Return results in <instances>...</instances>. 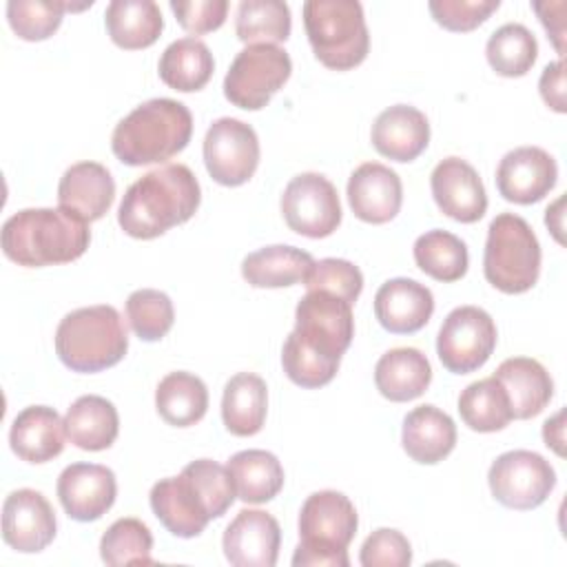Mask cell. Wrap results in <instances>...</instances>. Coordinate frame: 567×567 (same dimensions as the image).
I'll return each mask as SVG.
<instances>
[{
    "mask_svg": "<svg viewBox=\"0 0 567 567\" xmlns=\"http://www.w3.org/2000/svg\"><path fill=\"white\" fill-rule=\"evenodd\" d=\"M352 337V303L326 290H308L297 303L295 330L284 341L281 363L303 385L330 383Z\"/></svg>",
    "mask_w": 567,
    "mask_h": 567,
    "instance_id": "obj_1",
    "label": "cell"
},
{
    "mask_svg": "<svg viewBox=\"0 0 567 567\" xmlns=\"http://www.w3.org/2000/svg\"><path fill=\"white\" fill-rule=\"evenodd\" d=\"M202 190L186 164H164L135 179L120 204L117 224L128 237L155 239L188 221L199 208Z\"/></svg>",
    "mask_w": 567,
    "mask_h": 567,
    "instance_id": "obj_2",
    "label": "cell"
},
{
    "mask_svg": "<svg viewBox=\"0 0 567 567\" xmlns=\"http://www.w3.org/2000/svg\"><path fill=\"white\" fill-rule=\"evenodd\" d=\"M91 230L64 208H24L2 226V252L27 268L69 264L84 255Z\"/></svg>",
    "mask_w": 567,
    "mask_h": 567,
    "instance_id": "obj_3",
    "label": "cell"
},
{
    "mask_svg": "<svg viewBox=\"0 0 567 567\" xmlns=\"http://www.w3.org/2000/svg\"><path fill=\"white\" fill-rule=\"evenodd\" d=\"M190 135L193 115L188 106L171 97H153L117 122L111 148L128 166L162 164L184 151Z\"/></svg>",
    "mask_w": 567,
    "mask_h": 567,
    "instance_id": "obj_4",
    "label": "cell"
},
{
    "mask_svg": "<svg viewBox=\"0 0 567 567\" xmlns=\"http://www.w3.org/2000/svg\"><path fill=\"white\" fill-rule=\"evenodd\" d=\"M128 337L120 312L97 303L71 310L55 330V352L73 372H100L124 359Z\"/></svg>",
    "mask_w": 567,
    "mask_h": 567,
    "instance_id": "obj_5",
    "label": "cell"
},
{
    "mask_svg": "<svg viewBox=\"0 0 567 567\" xmlns=\"http://www.w3.org/2000/svg\"><path fill=\"white\" fill-rule=\"evenodd\" d=\"M357 509L352 501L334 489H321L306 498L299 512V545L295 567H348V545L357 534Z\"/></svg>",
    "mask_w": 567,
    "mask_h": 567,
    "instance_id": "obj_6",
    "label": "cell"
},
{
    "mask_svg": "<svg viewBox=\"0 0 567 567\" xmlns=\"http://www.w3.org/2000/svg\"><path fill=\"white\" fill-rule=\"evenodd\" d=\"M303 27L317 60L328 69L348 71L368 55L370 33L357 0H308Z\"/></svg>",
    "mask_w": 567,
    "mask_h": 567,
    "instance_id": "obj_7",
    "label": "cell"
},
{
    "mask_svg": "<svg viewBox=\"0 0 567 567\" xmlns=\"http://www.w3.org/2000/svg\"><path fill=\"white\" fill-rule=\"evenodd\" d=\"M483 272L505 295L527 292L538 281L540 244L523 217L501 213L492 219L483 252Z\"/></svg>",
    "mask_w": 567,
    "mask_h": 567,
    "instance_id": "obj_8",
    "label": "cell"
},
{
    "mask_svg": "<svg viewBox=\"0 0 567 567\" xmlns=\"http://www.w3.org/2000/svg\"><path fill=\"white\" fill-rule=\"evenodd\" d=\"M292 73L290 55L277 44H246L224 78V95L230 104L259 111L286 84Z\"/></svg>",
    "mask_w": 567,
    "mask_h": 567,
    "instance_id": "obj_9",
    "label": "cell"
},
{
    "mask_svg": "<svg viewBox=\"0 0 567 567\" xmlns=\"http://www.w3.org/2000/svg\"><path fill=\"white\" fill-rule=\"evenodd\" d=\"M496 348L494 319L478 306H458L441 323L436 354L454 374H467L485 365Z\"/></svg>",
    "mask_w": 567,
    "mask_h": 567,
    "instance_id": "obj_10",
    "label": "cell"
},
{
    "mask_svg": "<svg viewBox=\"0 0 567 567\" xmlns=\"http://www.w3.org/2000/svg\"><path fill=\"white\" fill-rule=\"evenodd\" d=\"M487 483L492 496L509 509H534L543 505L556 485V472L538 452L512 450L489 465Z\"/></svg>",
    "mask_w": 567,
    "mask_h": 567,
    "instance_id": "obj_11",
    "label": "cell"
},
{
    "mask_svg": "<svg viewBox=\"0 0 567 567\" xmlns=\"http://www.w3.org/2000/svg\"><path fill=\"white\" fill-rule=\"evenodd\" d=\"M281 213L290 230L310 239L328 237L341 224L337 188L319 173H301L286 184Z\"/></svg>",
    "mask_w": 567,
    "mask_h": 567,
    "instance_id": "obj_12",
    "label": "cell"
},
{
    "mask_svg": "<svg viewBox=\"0 0 567 567\" xmlns=\"http://www.w3.org/2000/svg\"><path fill=\"white\" fill-rule=\"evenodd\" d=\"M204 164L221 186L246 184L259 164V140L250 124L235 117L215 120L204 137Z\"/></svg>",
    "mask_w": 567,
    "mask_h": 567,
    "instance_id": "obj_13",
    "label": "cell"
},
{
    "mask_svg": "<svg viewBox=\"0 0 567 567\" xmlns=\"http://www.w3.org/2000/svg\"><path fill=\"white\" fill-rule=\"evenodd\" d=\"M55 512L35 489L22 487L11 492L2 503V538L22 554L42 551L55 538Z\"/></svg>",
    "mask_w": 567,
    "mask_h": 567,
    "instance_id": "obj_14",
    "label": "cell"
},
{
    "mask_svg": "<svg viewBox=\"0 0 567 567\" xmlns=\"http://www.w3.org/2000/svg\"><path fill=\"white\" fill-rule=\"evenodd\" d=\"M58 498L64 512L80 523L104 516L117 496L113 470L97 463H71L58 476Z\"/></svg>",
    "mask_w": 567,
    "mask_h": 567,
    "instance_id": "obj_15",
    "label": "cell"
},
{
    "mask_svg": "<svg viewBox=\"0 0 567 567\" xmlns=\"http://www.w3.org/2000/svg\"><path fill=\"white\" fill-rule=\"evenodd\" d=\"M558 177L556 159L540 146H518L503 155L496 168V188L514 204L540 202Z\"/></svg>",
    "mask_w": 567,
    "mask_h": 567,
    "instance_id": "obj_16",
    "label": "cell"
},
{
    "mask_svg": "<svg viewBox=\"0 0 567 567\" xmlns=\"http://www.w3.org/2000/svg\"><path fill=\"white\" fill-rule=\"evenodd\" d=\"M430 188L441 213L461 224H474L487 210L485 186L476 168L461 157L441 159L430 175Z\"/></svg>",
    "mask_w": 567,
    "mask_h": 567,
    "instance_id": "obj_17",
    "label": "cell"
},
{
    "mask_svg": "<svg viewBox=\"0 0 567 567\" xmlns=\"http://www.w3.org/2000/svg\"><path fill=\"white\" fill-rule=\"evenodd\" d=\"M279 523L261 509H241L228 523L221 538L226 560L237 567H272L279 556Z\"/></svg>",
    "mask_w": 567,
    "mask_h": 567,
    "instance_id": "obj_18",
    "label": "cell"
},
{
    "mask_svg": "<svg viewBox=\"0 0 567 567\" xmlns=\"http://www.w3.org/2000/svg\"><path fill=\"white\" fill-rule=\"evenodd\" d=\"M348 202L361 221L385 224L401 210V177L381 162H365L348 179Z\"/></svg>",
    "mask_w": 567,
    "mask_h": 567,
    "instance_id": "obj_19",
    "label": "cell"
},
{
    "mask_svg": "<svg viewBox=\"0 0 567 567\" xmlns=\"http://www.w3.org/2000/svg\"><path fill=\"white\" fill-rule=\"evenodd\" d=\"M432 312V290L408 277L388 279L374 295V317L394 334H412L421 330L430 321Z\"/></svg>",
    "mask_w": 567,
    "mask_h": 567,
    "instance_id": "obj_20",
    "label": "cell"
},
{
    "mask_svg": "<svg viewBox=\"0 0 567 567\" xmlns=\"http://www.w3.org/2000/svg\"><path fill=\"white\" fill-rule=\"evenodd\" d=\"M115 199V182L106 166L97 162H78L64 171L58 184V204L66 213L89 221L106 215Z\"/></svg>",
    "mask_w": 567,
    "mask_h": 567,
    "instance_id": "obj_21",
    "label": "cell"
},
{
    "mask_svg": "<svg viewBox=\"0 0 567 567\" xmlns=\"http://www.w3.org/2000/svg\"><path fill=\"white\" fill-rule=\"evenodd\" d=\"M148 498L153 514L173 536H199L206 529L208 520H213L199 492L184 474L157 481L151 487Z\"/></svg>",
    "mask_w": 567,
    "mask_h": 567,
    "instance_id": "obj_22",
    "label": "cell"
},
{
    "mask_svg": "<svg viewBox=\"0 0 567 567\" xmlns=\"http://www.w3.org/2000/svg\"><path fill=\"white\" fill-rule=\"evenodd\" d=\"M370 140L383 157L412 162L430 144V124L425 113L419 109L410 104H394L377 115Z\"/></svg>",
    "mask_w": 567,
    "mask_h": 567,
    "instance_id": "obj_23",
    "label": "cell"
},
{
    "mask_svg": "<svg viewBox=\"0 0 567 567\" xmlns=\"http://www.w3.org/2000/svg\"><path fill=\"white\" fill-rule=\"evenodd\" d=\"M64 419L49 405H29L16 414L9 443L18 458L27 463H47L64 450Z\"/></svg>",
    "mask_w": 567,
    "mask_h": 567,
    "instance_id": "obj_24",
    "label": "cell"
},
{
    "mask_svg": "<svg viewBox=\"0 0 567 567\" xmlns=\"http://www.w3.org/2000/svg\"><path fill=\"white\" fill-rule=\"evenodd\" d=\"M401 443L412 461L434 465L454 450L456 425L450 414L425 403L405 414Z\"/></svg>",
    "mask_w": 567,
    "mask_h": 567,
    "instance_id": "obj_25",
    "label": "cell"
},
{
    "mask_svg": "<svg viewBox=\"0 0 567 567\" xmlns=\"http://www.w3.org/2000/svg\"><path fill=\"white\" fill-rule=\"evenodd\" d=\"M492 377L505 388L514 419H532L540 414L554 394L549 372L529 357L505 359Z\"/></svg>",
    "mask_w": 567,
    "mask_h": 567,
    "instance_id": "obj_26",
    "label": "cell"
},
{
    "mask_svg": "<svg viewBox=\"0 0 567 567\" xmlns=\"http://www.w3.org/2000/svg\"><path fill=\"white\" fill-rule=\"evenodd\" d=\"M432 381L427 357L416 348H392L374 365V383L381 396L405 403L421 396Z\"/></svg>",
    "mask_w": 567,
    "mask_h": 567,
    "instance_id": "obj_27",
    "label": "cell"
},
{
    "mask_svg": "<svg viewBox=\"0 0 567 567\" xmlns=\"http://www.w3.org/2000/svg\"><path fill=\"white\" fill-rule=\"evenodd\" d=\"M66 439L86 452H100L113 445L120 432L115 405L100 394H84L71 403L64 416Z\"/></svg>",
    "mask_w": 567,
    "mask_h": 567,
    "instance_id": "obj_28",
    "label": "cell"
},
{
    "mask_svg": "<svg viewBox=\"0 0 567 567\" xmlns=\"http://www.w3.org/2000/svg\"><path fill=\"white\" fill-rule=\"evenodd\" d=\"M315 259L295 246H266L244 257L241 275L255 288H286L306 281Z\"/></svg>",
    "mask_w": 567,
    "mask_h": 567,
    "instance_id": "obj_29",
    "label": "cell"
},
{
    "mask_svg": "<svg viewBox=\"0 0 567 567\" xmlns=\"http://www.w3.org/2000/svg\"><path fill=\"white\" fill-rule=\"evenodd\" d=\"M268 410L266 381L252 372L228 379L221 396V421L235 436H252L264 427Z\"/></svg>",
    "mask_w": 567,
    "mask_h": 567,
    "instance_id": "obj_30",
    "label": "cell"
},
{
    "mask_svg": "<svg viewBox=\"0 0 567 567\" xmlns=\"http://www.w3.org/2000/svg\"><path fill=\"white\" fill-rule=\"evenodd\" d=\"M104 24L117 47L133 51L146 49L159 38L164 18L153 0H113L104 11Z\"/></svg>",
    "mask_w": 567,
    "mask_h": 567,
    "instance_id": "obj_31",
    "label": "cell"
},
{
    "mask_svg": "<svg viewBox=\"0 0 567 567\" xmlns=\"http://www.w3.org/2000/svg\"><path fill=\"white\" fill-rule=\"evenodd\" d=\"M213 69L215 60L210 49L193 35L171 42L157 64L162 82L182 93L204 89L213 75Z\"/></svg>",
    "mask_w": 567,
    "mask_h": 567,
    "instance_id": "obj_32",
    "label": "cell"
},
{
    "mask_svg": "<svg viewBox=\"0 0 567 567\" xmlns=\"http://www.w3.org/2000/svg\"><path fill=\"white\" fill-rule=\"evenodd\" d=\"M226 467L244 503H268L284 487V467L272 452L241 450L230 456Z\"/></svg>",
    "mask_w": 567,
    "mask_h": 567,
    "instance_id": "obj_33",
    "label": "cell"
},
{
    "mask_svg": "<svg viewBox=\"0 0 567 567\" xmlns=\"http://www.w3.org/2000/svg\"><path fill=\"white\" fill-rule=\"evenodd\" d=\"M155 408L159 416L175 427H188L204 419L208 410L206 383L184 370L168 372L155 390Z\"/></svg>",
    "mask_w": 567,
    "mask_h": 567,
    "instance_id": "obj_34",
    "label": "cell"
},
{
    "mask_svg": "<svg viewBox=\"0 0 567 567\" xmlns=\"http://www.w3.org/2000/svg\"><path fill=\"white\" fill-rule=\"evenodd\" d=\"M458 414L474 432H498L514 419L507 392L496 377L470 383L458 396Z\"/></svg>",
    "mask_w": 567,
    "mask_h": 567,
    "instance_id": "obj_35",
    "label": "cell"
},
{
    "mask_svg": "<svg viewBox=\"0 0 567 567\" xmlns=\"http://www.w3.org/2000/svg\"><path fill=\"white\" fill-rule=\"evenodd\" d=\"M290 27V7L281 0H241L235 13L237 38L246 44L286 42Z\"/></svg>",
    "mask_w": 567,
    "mask_h": 567,
    "instance_id": "obj_36",
    "label": "cell"
},
{
    "mask_svg": "<svg viewBox=\"0 0 567 567\" xmlns=\"http://www.w3.org/2000/svg\"><path fill=\"white\" fill-rule=\"evenodd\" d=\"M416 266L436 281H456L467 272V246L456 235L434 228L414 241Z\"/></svg>",
    "mask_w": 567,
    "mask_h": 567,
    "instance_id": "obj_37",
    "label": "cell"
},
{
    "mask_svg": "<svg viewBox=\"0 0 567 567\" xmlns=\"http://www.w3.org/2000/svg\"><path fill=\"white\" fill-rule=\"evenodd\" d=\"M485 55L489 66L498 75L520 78L534 66L538 55V42L525 24L507 22L489 35L485 44Z\"/></svg>",
    "mask_w": 567,
    "mask_h": 567,
    "instance_id": "obj_38",
    "label": "cell"
},
{
    "mask_svg": "<svg viewBox=\"0 0 567 567\" xmlns=\"http://www.w3.org/2000/svg\"><path fill=\"white\" fill-rule=\"evenodd\" d=\"M153 534L140 518H117L100 540V556L106 565H151Z\"/></svg>",
    "mask_w": 567,
    "mask_h": 567,
    "instance_id": "obj_39",
    "label": "cell"
},
{
    "mask_svg": "<svg viewBox=\"0 0 567 567\" xmlns=\"http://www.w3.org/2000/svg\"><path fill=\"white\" fill-rule=\"evenodd\" d=\"M126 319L142 341H159L173 328V301L162 290L140 288L126 299Z\"/></svg>",
    "mask_w": 567,
    "mask_h": 567,
    "instance_id": "obj_40",
    "label": "cell"
},
{
    "mask_svg": "<svg viewBox=\"0 0 567 567\" xmlns=\"http://www.w3.org/2000/svg\"><path fill=\"white\" fill-rule=\"evenodd\" d=\"M64 11H73V4L62 0H9L7 20L13 33L22 40L38 42L53 35L62 22Z\"/></svg>",
    "mask_w": 567,
    "mask_h": 567,
    "instance_id": "obj_41",
    "label": "cell"
},
{
    "mask_svg": "<svg viewBox=\"0 0 567 567\" xmlns=\"http://www.w3.org/2000/svg\"><path fill=\"white\" fill-rule=\"evenodd\" d=\"M182 474L199 492L210 518H219L228 512V507L233 505V501L237 496L228 467H224L210 458H197V461H190L182 470Z\"/></svg>",
    "mask_w": 567,
    "mask_h": 567,
    "instance_id": "obj_42",
    "label": "cell"
},
{
    "mask_svg": "<svg viewBox=\"0 0 567 567\" xmlns=\"http://www.w3.org/2000/svg\"><path fill=\"white\" fill-rule=\"evenodd\" d=\"M303 284L308 290H326L346 299L348 303H354L363 290V275L348 259L326 257L315 261Z\"/></svg>",
    "mask_w": 567,
    "mask_h": 567,
    "instance_id": "obj_43",
    "label": "cell"
},
{
    "mask_svg": "<svg viewBox=\"0 0 567 567\" xmlns=\"http://www.w3.org/2000/svg\"><path fill=\"white\" fill-rule=\"evenodd\" d=\"M359 563L363 567H408L412 563L410 540L399 529L381 527L363 540Z\"/></svg>",
    "mask_w": 567,
    "mask_h": 567,
    "instance_id": "obj_44",
    "label": "cell"
},
{
    "mask_svg": "<svg viewBox=\"0 0 567 567\" xmlns=\"http://www.w3.org/2000/svg\"><path fill=\"white\" fill-rule=\"evenodd\" d=\"M432 18L447 31H472L483 24L498 7V0H432Z\"/></svg>",
    "mask_w": 567,
    "mask_h": 567,
    "instance_id": "obj_45",
    "label": "cell"
},
{
    "mask_svg": "<svg viewBox=\"0 0 567 567\" xmlns=\"http://www.w3.org/2000/svg\"><path fill=\"white\" fill-rule=\"evenodd\" d=\"M171 9L188 33L202 35L224 24L228 13L226 0H171Z\"/></svg>",
    "mask_w": 567,
    "mask_h": 567,
    "instance_id": "obj_46",
    "label": "cell"
},
{
    "mask_svg": "<svg viewBox=\"0 0 567 567\" xmlns=\"http://www.w3.org/2000/svg\"><path fill=\"white\" fill-rule=\"evenodd\" d=\"M538 89H540V97L545 100V104L549 109H554L556 113H565L567 104H565V71H563V60L549 62L538 80Z\"/></svg>",
    "mask_w": 567,
    "mask_h": 567,
    "instance_id": "obj_47",
    "label": "cell"
},
{
    "mask_svg": "<svg viewBox=\"0 0 567 567\" xmlns=\"http://www.w3.org/2000/svg\"><path fill=\"white\" fill-rule=\"evenodd\" d=\"M532 7L538 13L543 27L547 29L556 51L563 55V51H565V44H563V40H565V20H563V16H558V18L551 16V2H534Z\"/></svg>",
    "mask_w": 567,
    "mask_h": 567,
    "instance_id": "obj_48",
    "label": "cell"
},
{
    "mask_svg": "<svg viewBox=\"0 0 567 567\" xmlns=\"http://www.w3.org/2000/svg\"><path fill=\"white\" fill-rule=\"evenodd\" d=\"M563 416L565 412H558L554 419H547L543 425V439L547 447H554L556 454L563 456Z\"/></svg>",
    "mask_w": 567,
    "mask_h": 567,
    "instance_id": "obj_49",
    "label": "cell"
},
{
    "mask_svg": "<svg viewBox=\"0 0 567 567\" xmlns=\"http://www.w3.org/2000/svg\"><path fill=\"white\" fill-rule=\"evenodd\" d=\"M560 206H563V199H556V204H554L551 208H547V213H545V224L549 226V230L556 235L558 241H563V237H560L563 226L558 224V219H560Z\"/></svg>",
    "mask_w": 567,
    "mask_h": 567,
    "instance_id": "obj_50",
    "label": "cell"
}]
</instances>
